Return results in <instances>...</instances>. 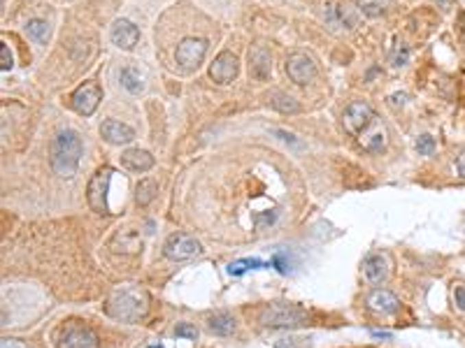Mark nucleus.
<instances>
[{"mask_svg":"<svg viewBox=\"0 0 465 348\" xmlns=\"http://www.w3.org/2000/svg\"><path fill=\"white\" fill-rule=\"evenodd\" d=\"M149 311L147 293L138 286H121L107 297L105 314L121 323H138Z\"/></svg>","mask_w":465,"mask_h":348,"instance_id":"obj_1","label":"nucleus"},{"mask_svg":"<svg viewBox=\"0 0 465 348\" xmlns=\"http://www.w3.org/2000/svg\"><path fill=\"white\" fill-rule=\"evenodd\" d=\"M82 151H84L82 137L77 135L75 130H61V133L51 140V149H49L51 170L56 172L58 177H65V179L75 177Z\"/></svg>","mask_w":465,"mask_h":348,"instance_id":"obj_2","label":"nucleus"},{"mask_svg":"<svg viewBox=\"0 0 465 348\" xmlns=\"http://www.w3.org/2000/svg\"><path fill=\"white\" fill-rule=\"evenodd\" d=\"M259 321L267 327H296L305 321V311L296 307V304L272 302L261 309Z\"/></svg>","mask_w":465,"mask_h":348,"instance_id":"obj_3","label":"nucleus"},{"mask_svg":"<svg viewBox=\"0 0 465 348\" xmlns=\"http://www.w3.org/2000/svg\"><path fill=\"white\" fill-rule=\"evenodd\" d=\"M58 348H98V334L93 332L91 327L84 325L80 321H70L58 330V339H56Z\"/></svg>","mask_w":465,"mask_h":348,"instance_id":"obj_4","label":"nucleus"},{"mask_svg":"<svg viewBox=\"0 0 465 348\" xmlns=\"http://www.w3.org/2000/svg\"><path fill=\"white\" fill-rule=\"evenodd\" d=\"M112 174H115L112 172V167H100V170L93 174L91 182H88V188H86L88 205H91L93 212H98V214H110V207H107V193H110Z\"/></svg>","mask_w":465,"mask_h":348,"instance_id":"obj_5","label":"nucleus"},{"mask_svg":"<svg viewBox=\"0 0 465 348\" xmlns=\"http://www.w3.org/2000/svg\"><path fill=\"white\" fill-rule=\"evenodd\" d=\"M200 244L195 237L187 235V232H175V235L168 237V242L163 244V253L170 260H191V258L200 256Z\"/></svg>","mask_w":465,"mask_h":348,"instance_id":"obj_6","label":"nucleus"},{"mask_svg":"<svg viewBox=\"0 0 465 348\" xmlns=\"http://www.w3.org/2000/svg\"><path fill=\"white\" fill-rule=\"evenodd\" d=\"M374 119L377 116H374L372 107L368 103H351L347 107V112H344L342 123H344V130H347V133L363 135L374 123Z\"/></svg>","mask_w":465,"mask_h":348,"instance_id":"obj_7","label":"nucleus"},{"mask_svg":"<svg viewBox=\"0 0 465 348\" xmlns=\"http://www.w3.org/2000/svg\"><path fill=\"white\" fill-rule=\"evenodd\" d=\"M207 53V40L202 38H187L180 42L177 47V63L184 70H198V65L202 63Z\"/></svg>","mask_w":465,"mask_h":348,"instance_id":"obj_8","label":"nucleus"},{"mask_svg":"<svg viewBox=\"0 0 465 348\" xmlns=\"http://www.w3.org/2000/svg\"><path fill=\"white\" fill-rule=\"evenodd\" d=\"M100 100H103L100 86L95 82H86L73 93V110L77 114H82V116H91V114L98 110Z\"/></svg>","mask_w":465,"mask_h":348,"instance_id":"obj_9","label":"nucleus"},{"mask_svg":"<svg viewBox=\"0 0 465 348\" xmlns=\"http://www.w3.org/2000/svg\"><path fill=\"white\" fill-rule=\"evenodd\" d=\"M286 75H289L291 82H296L298 86H305L317 77V65H314L312 58L307 53H294L286 61Z\"/></svg>","mask_w":465,"mask_h":348,"instance_id":"obj_10","label":"nucleus"},{"mask_svg":"<svg viewBox=\"0 0 465 348\" xmlns=\"http://www.w3.org/2000/svg\"><path fill=\"white\" fill-rule=\"evenodd\" d=\"M110 40H112V45L119 47V49L130 51L140 42V31H138V26H135L133 21L119 19V21H115V26H112Z\"/></svg>","mask_w":465,"mask_h":348,"instance_id":"obj_11","label":"nucleus"},{"mask_svg":"<svg viewBox=\"0 0 465 348\" xmlns=\"http://www.w3.org/2000/svg\"><path fill=\"white\" fill-rule=\"evenodd\" d=\"M366 304L370 311L381 314V316H393V314H398V309H401V299L393 295L391 290H384V288H374L372 293H368Z\"/></svg>","mask_w":465,"mask_h":348,"instance_id":"obj_12","label":"nucleus"},{"mask_svg":"<svg viewBox=\"0 0 465 348\" xmlns=\"http://www.w3.org/2000/svg\"><path fill=\"white\" fill-rule=\"evenodd\" d=\"M363 274H366V279L370 281V284L379 286L384 284L386 279H389L391 274V260L386 253H370L366 258V262H363Z\"/></svg>","mask_w":465,"mask_h":348,"instance_id":"obj_13","label":"nucleus"},{"mask_svg":"<svg viewBox=\"0 0 465 348\" xmlns=\"http://www.w3.org/2000/svg\"><path fill=\"white\" fill-rule=\"evenodd\" d=\"M237 75V58L235 53L230 51H222L214 63L210 65V77L217 84H230Z\"/></svg>","mask_w":465,"mask_h":348,"instance_id":"obj_14","label":"nucleus"},{"mask_svg":"<svg viewBox=\"0 0 465 348\" xmlns=\"http://www.w3.org/2000/svg\"><path fill=\"white\" fill-rule=\"evenodd\" d=\"M100 135L110 144H130L135 140L133 128H128V125L121 121H115V119H107V121L100 125Z\"/></svg>","mask_w":465,"mask_h":348,"instance_id":"obj_15","label":"nucleus"},{"mask_svg":"<svg viewBox=\"0 0 465 348\" xmlns=\"http://www.w3.org/2000/svg\"><path fill=\"white\" fill-rule=\"evenodd\" d=\"M272 70V61H270V51L265 47L256 45L252 51H249V72H252L254 79H267Z\"/></svg>","mask_w":465,"mask_h":348,"instance_id":"obj_16","label":"nucleus"},{"mask_svg":"<svg viewBox=\"0 0 465 348\" xmlns=\"http://www.w3.org/2000/svg\"><path fill=\"white\" fill-rule=\"evenodd\" d=\"M121 165L130 172H147L154 167V156L145 149H128L121 156Z\"/></svg>","mask_w":465,"mask_h":348,"instance_id":"obj_17","label":"nucleus"},{"mask_svg":"<svg viewBox=\"0 0 465 348\" xmlns=\"http://www.w3.org/2000/svg\"><path fill=\"white\" fill-rule=\"evenodd\" d=\"M112 246H115V251L138 253V251H142V239L138 237V232H135V230H123V232H119V235L115 237Z\"/></svg>","mask_w":465,"mask_h":348,"instance_id":"obj_18","label":"nucleus"},{"mask_svg":"<svg viewBox=\"0 0 465 348\" xmlns=\"http://www.w3.org/2000/svg\"><path fill=\"white\" fill-rule=\"evenodd\" d=\"M359 142H361V147L366 149V151H372V153H377V151H381L384 149V128H379L377 123H372V130L370 133H363V135H359Z\"/></svg>","mask_w":465,"mask_h":348,"instance_id":"obj_19","label":"nucleus"},{"mask_svg":"<svg viewBox=\"0 0 465 348\" xmlns=\"http://www.w3.org/2000/svg\"><path fill=\"white\" fill-rule=\"evenodd\" d=\"M207 325H210V330L214 334H222V337H226V334H232V330H235V321H232L230 314H214L210 316V321H207Z\"/></svg>","mask_w":465,"mask_h":348,"instance_id":"obj_20","label":"nucleus"},{"mask_svg":"<svg viewBox=\"0 0 465 348\" xmlns=\"http://www.w3.org/2000/svg\"><path fill=\"white\" fill-rule=\"evenodd\" d=\"M26 33H28V38H31V40L35 42V45H47V42H49V35H51L49 23L43 21V19L28 21Z\"/></svg>","mask_w":465,"mask_h":348,"instance_id":"obj_21","label":"nucleus"},{"mask_svg":"<svg viewBox=\"0 0 465 348\" xmlns=\"http://www.w3.org/2000/svg\"><path fill=\"white\" fill-rule=\"evenodd\" d=\"M156 193H158V184L154 182V179H142L138 188H135V200H138L140 207H147L149 202L156 197Z\"/></svg>","mask_w":465,"mask_h":348,"instance_id":"obj_22","label":"nucleus"},{"mask_svg":"<svg viewBox=\"0 0 465 348\" xmlns=\"http://www.w3.org/2000/svg\"><path fill=\"white\" fill-rule=\"evenodd\" d=\"M121 86L130 93H140L145 88V82H142L140 72L135 68H123L121 70Z\"/></svg>","mask_w":465,"mask_h":348,"instance_id":"obj_23","label":"nucleus"},{"mask_svg":"<svg viewBox=\"0 0 465 348\" xmlns=\"http://www.w3.org/2000/svg\"><path fill=\"white\" fill-rule=\"evenodd\" d=\"M270 105L275 107L277 112H282V114H296L298 110H300V105H298L296 100L291 98V95H286V93H282V91L272 93Z\"/></svg>","mask_w":465,"mask_h":348,"instance_id":"obj_24","label":"nucleus"},{"mask_svg":"<svg viewBox=\"0 0 465 348\" xmlns=\"http://www.w3.org/2000/svg\"><path fill=\"white\" fill-rule=\"evenodd\" d=\"M259 267H265V262L256 260V258H247V260L232 262V265L228 267V274L230 277H240V274H244L247 269H259Z\"/></svg>","mask_w":465,"mask_h":348,"instance_id":"obj_25","label":"nucleus"},{"mask_svg":"<svg viewBox=\"0 0 465 348\" xmlns=\"http://www.w3.org/2000/svg\"><path fill=\"white\" fill-rule=\"evenodd\" d=\"M326 21L331 23L333 31H337V28H342V19H339V8L337 5H326V12H324Z\"/></svg>","mask_w":465,"mask_h":348,"instance_id":"obj_26","label":"nucleus"},{"mask_svg":"<svg viewBox=\"0 0 465 348\" xmlns=\"http://www.w3.org/2000/svg\"><path fill=\"white\" fill-rule=\"evenodd\" d=\"M407 61H409V51H407V47H396V51L391 53V65L393 68H403V65H407Z\"/></svg>","mask_w":465,"mask_h":348,"instance_id":"obj_27","label":"nucleus"},{"mask_svg":"<svg viewBox=\"0 0 465 348\" xmlns=\"http://www.w3.org/2000/svg\"><path fill=\"white\" fill-rule=\"evenodd\" d=\"M416 151L421 156H433L435 151V140L431 135H421L419 140H416Z\"/></svg>","mask_w":465,"mask_h":348,"instance_id":"obj_28","label":"nucleus"},{"mask_svg":"<svg viewBox=\"0 0 465 348\" xmlns=\"http://www.w3.org/2000/svg\"><path fill=\"white\" fill-rule=\"evenodd\" d=\"M12 65H14V61H12L10 47L3 42V45H0V68H3L5 72H8V70H12Z\"/></svg>","mask_w":465,"mask_h":348,"instance_id":"obj_29","label":"nucleus"},{"mask_svg":"<svg viewBox=\"0 0 465 348\" xmlns=\"http://www.w3.org/2000/svg\"><path fill=\"white\" fill-rule=\"evenodd\" d=\"M177 337H187V339H195L198 337V330H195L193 325H189V323H182V325H177L175 330Z\"/></svg>","mask_w":465,"mask_h":348,"instance_id":"obj_30","label":"nucleus"},{"mask_svg":"<svg viewBox=\"0 0 465 348\" xmlns=\"http://www.w3.org/2000/svg\"><path fill=\"white\" fill-rule=\"evenodd\" d=\"M454 302L458 309L465 311V286H461V284L454 286Z\"/></svg>","mask_w":465,"mask_h":348,"instance_id":"obj_31","label":"nucleus"},{"mask_svg":"<svg viewBox=\"0 0 465 348\" xmlns=\"http://www.w3.org/2000/svg\"><path fill=\"white\" fill-rule=\"evenodd\" d=\"M272 265L277 267V272H279V274H286V272H289V262H286V256H284V253H277L275 258H272Z\"/></svg>","mask_w":465,"mask_h":348,"instance_id":"obj_32","label":"nucleus"},{"mask_svg":"<svg viewBox=\"0 0 465 348\" xmlns=\"http://www.w3.org/2000/svg\"><path fill=\"white\" fill-rule=\"evenodd\" d=\"M0 348H31L28 344H23L21 339H12V337H5L0 341Z\"/></svg>","mask_w":465,"mask_h":348,"instance_id":"obj_33","label":"nucleus"},{"mask_svg":"<svg viewBox=\"0 0 465 348\" xmlns=\"http://www.w3.org/2000/svg\"><path fill=\"white\" fill-rule=\"evenodd\" d=\"M275 135H279V137H282V140H284V142L294 144V147H298V149H300V147H302V144H300V142H298V140H296V137H294V135H291V133H284V130H275Z\"/></svg>","mask_w":465,"mask_h":348,"instance_id":"obj_34","label":"nucleus"},{"mask_svg":"<svg viewBox=\"0 0 465 348\" xmlns=\"http://www.w3.org/2000/svg\"><path fill=\"white\" fill-rule=\"evenodd\" d=\"M456 167H458V174H461V177L465 179V151H461V156H458Z\"/></svg>","mask_w":465,"mask_h":348,"instance_id":"obj_35","label":"nucleus"},{"mask_svg":"<svg viewBox=\"0 0 465 348\" xmlns=\"http://www.w3.org/2000/svg\"><path fill=\"white\" fill-rule=\"evenodd\" d=\"M442 3V10H449V5H451V0H440Z\"/></svg>","mask_w":465,"mask_h":348,"instance_id":"obj_36","label":"nucleus"},{"mask_svg":"<svg viewBox=\"0 0 465 348\" xmlns=\"http://www.w3.org/2000/svg\"><path fill=\"white\" fill-rule=\"evenodd\" d=\"M461 42H463V45H465V31H463V35H461Z\"/></svg>","mask_w":465,"mask_h":348,"instance_id":"obj_37","label":"nucleus"}]
</instances>
